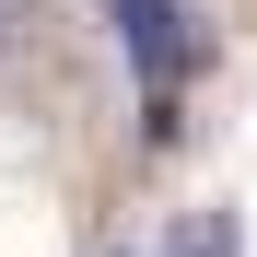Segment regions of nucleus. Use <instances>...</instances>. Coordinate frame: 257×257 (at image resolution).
I'll use <instances>...</instances> for the list:
<instances>
[{"mask_svg": "<svg viewBox=\"0 0 257 257\" xmlns=\"http://www.w3.org/2000/svg\"><path fill=\"white\" fill-rule=\"evenodd\" d=\"M117 35H128V59H141V82H152V105H164V82L187 70V35H176V0H117Z\"/></svg>", "mask_w": 257, "mask_h": 257, "instance_id": "obj_1", "label": "nucleus"}, {"mask_svg": "<svg viewBox=\"0 0 257 257\" xmlns=\"http://www.w3.org/2000/svg\"><path fill=\"white\" fill-rule=\"evenodd\" d=\"M164 257H245V222L234 210H187V222L164 234Z\"/></svg>", "mask_w": 257, "mask_h": 257, "instance_id": "obj_2", "label": "nucleus"}, {"mask_svg": "<svg viewBox=\"0 0 257 257\" xmlns=\"http://www.w3.org/2000/svg\"><path fill=\"white\" fill-rule=\"evenodd\" d=\"M35 47V0H0V59H24Z\"/></svg>", "mask_w": 257, "mask_h": 257, "instance_id": "obj_3", "label": "nucleus"}]
</instances>
